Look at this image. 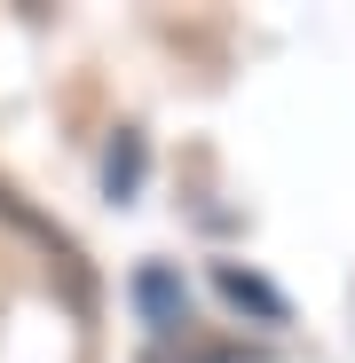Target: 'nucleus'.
<instances>
[{"mask_svg":"<svg viewBox=\"0 0 355 363\" xmlns=\"http://www.w3.org/2000/svg\"><path fill=\"white\" fill-rule=\"evenodd\" d=\"M135 174H142V150H135V135H127V143H118V150H111V190H127V182H135Z\"/></svg>","mask_w":355,"mask_h":363,"instance_id":"obj_2","label":"nucleus"},{"mask_svg":"<svg viewBox=\"0 0 355 363\" xmlns=\"http://www.w3.org/2000/svg\"><path fill=\"white\" fill-rule=\"evenodd\" d=\"M221 292H229V300H237V308H261V316H269V324H276V316H284V300H276V292H269V284H253V277H237V269H221Z\"/></svg>","mask_w":355,"mask_h":363,"instance_id":"obj_1","label":"nucleus"}]
</instances>
